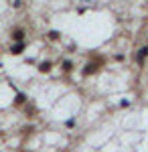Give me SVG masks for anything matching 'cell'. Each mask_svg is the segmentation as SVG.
Listing matches in <instances>:
<instances>
[{
	"label": "cell",
	"mask_w": 148,
	"mask_h": 152,
	"mask_svg": "<svg viewBox=\"0 0 148 152\" xmlns=\"http://www.w3.org/2000/svg\"><path fill=\"white\" fill-rule=\"evenodd\" d=\"M106 65V57L103 55H91V61H87L81 69V75L83 77H91V75H97L102 67Z\"/></svg>",
	"instance_id": "obj_1"
},
{
	"label": "cell",
	"mask_w": 148,
	"mask_h": 152,
	"mask_svg": "<svg viewBox=\"0 0 148 152\" xmlns=\"http://www.w3.org/2000/svg\"><path fill=\"white\" fill-rule=\"evenodd\" d=\"M146 59H148V45H144V47L138 49V53H136V63H138V67H144Z\"/></svg>",
	"instance_id": "obj_2"
},
{
	"label": "cell",
	"mask_w": 148,
	"mask_h": 152,
	"mask_svg": "<svg viewBox=\"0 0 148 152\" xmlns=\"http://www.w3.org/2000/svg\"><path fill=\"white\" fill-rule=\"evenodd\" d=\"M10 39L14 41V43H21V41H24V28H12V33H10Z\"/></svg>",
	"instance_id": "obj_3"
},
{
	"label": "cell",
	"mask_w": 148,
	"mask_h": 152,
	"mask_svg": "<svg viewBox=\"0 0 148 152\" xmlns=\"http://www.w3.org/2000/svg\"><path fill=\"white\" fill-rule=\"evenodd\" d=\"M23 53H24V41H21V43H12L10 55H23Z\"/></svg>",
	"instance_id": "obj_4"
},
{
	"label": "cell",
	"mask_w": 148,
	"mask_h": 152,
	"mask_svg": "<svg viewBox=\"0 0 148 152\" xmlns=\"http://www.w3.org/2000/svg\"><path fill=\"white\" fill-rule=\"evenodd\" d=\"M51 69H53L51 61H41L39 63V73H51Z\"/></svg>",
	"instance_id": "obj_5"
},
{
	"label": "cell",
	"mask_w": 148,
	"mask_h": 152,
	"mask_svg": "<svg viewBox=\"0 0 148 152\" xmlns=\"http://www.w3.org/2000/svg\"><path fill=\"white\" fill-rule=\"evenodd\" d=\"M24 104H26V94L18 91L16 97H14V105H16V107H21V105H24Z\"/></svg>",
	"instance_id": "obj_6"
},
{
	"label": "cell",
	"mask_w": 148,
	"mask_h": 152,
	"mask_svg": "<svg viewBox=\"0 0 148 152\" xmlns=\"http://www.w3.org/2000/svg\"><path fill=\"white\" fill-rule=\"evenodd\" d=\"M61 71H63V73H71V71H73V61L65 59V61L61 63Z\"/></svg>",
	"instance_id": "obj_7"
},
{
	"label": "cell",
	"mask_w": 148,
	"mask_h": 152,
	"mask_svg": "<svg viewBox=\"0 0 148 152\" xmlns=\"http://www.w3.org/2000/svg\"><path fill=\"white\" fill-rule=\"evenodd\" d=\"M37 112H39V110H37L34 105H26V107H24V116H26V118H34V116H37Z\"/></svg>",
	"instance_id": "obj_8"
},
{
	"label": "cell",
	"mask_w": 148,
	"mask_h": 152,
	"mask_svg": "<svg viewBox=\"0 0 148 152\" xmlns=\"http://www.w3.org/2000/svg\"><path fill=\"white\" fill-rule=\"evenodd\" d=\"M49 39H51V41H59V39H61L59 31H49Z\"/></svg>",
	"instance_id": "obj_9"
},
{
	"label": "cell",
	"mask_w": 148,
	"mask_h": 152,
	"mask_svg": "<svg viewBox=\"0 0 148 152\" xmlns=\"http://www.w3.org/2000/svg\"><path fill=\"white\" fill-rule=\"evenodd\" d=\"M23 6V0H12V8H21Z\"/></svg>",
	"instance_id": "obj_10"
},
{
	"label": "cell",
	"mask_w": 148,
	"mask_h": 152,
	"mask_svg": "<svg viewBox=\"0 0 148 152\" xmlns=\"http://www.w3.org/2000/svg\"><path fill=\"white\" fill-rule=\"evenodd\" d=\"M24 134H31V132H34V126H24Z\"/></svg>",
	"instance_id": "obj_11"
},
{
	"label": "cell",
	"mask_w": 148,
	"mask_h": 152,
	"mask_svg": "<svg viewBox=\"0 0 148 152\" xmlns=\"http://www.w3.org/2000/svg\"><path fill=\"white\" fill-rule=\"evenodd\" d=\"M65 126H67V128H73V126H75V120H67V124H65Z\"/></svg>",
	"instance_id": "obj_12"
},
{
	"label": "cell",
	"mask_w": 148,
	"mask_h": 152,
	"mask_svg": "<svg viewBox=\"0 0 148 152\" xmlns=\"http://www.w3.org/2000/svg\"><path fill=\"white\" fill-rule=\"evenodd\" d=\"M120 105H122V107H128V105H130V102H128V99H122V102H120Z\"/></svg>",
	"instance_id": "obj_13"
}]
</instances>
